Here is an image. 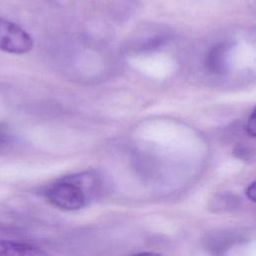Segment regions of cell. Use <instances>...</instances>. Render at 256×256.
Masks as SVG:
<instances>
[{
	"label": "cell",
	"mask_w": 256,
	"mask_h": 256,
	"mask_svg": "<svg viewBox=\"0 0 256 256\" xmlns=\"http://www.w3.org/2000/svg\"><path fill=\"white\" fill-rule=\"evenodd\" d=\"M134 256H161V255L158 253H154V252H142V253L136 254Z\"/></svg>",
	"instance_id": "cell-8"
},
{
	"label": "cell",
	"mask_w": 256,
	"mask_h": 256,
	"mask_svg": "<svg viewBox=\"0 0 256 256\" xmlns=\"http://www.w3.org/2000/svg\"><path fill=\"white\" fill-rule=\"evenodd\" d=\"M33 39L22 27L0 18V50L11 54H25L32 50Z\"/></svg>",
	"instance_id": "cell-2"
},
{
	"label": "cell",
	"mask_w": 256,
	"mask_h": 256,
	"mask_svg": "<svg viewBox=\"0 0 256 256\" xmlns=\"http://www.w3.org/2000/svg\"><path fill=\"white\" fill-rule=\"evenodd\" d=\"M9 229L7 227H5L4 225L0 224V239H6L8 238V234H9Z\"/></svg>",
	"instance_id": "cell-7"
},
{
	"label": "cell",
	"mask_w": 256,
	"mask_h": 256,
	"mask_svg": "<svg viewBox=\"0 0 256 256\" xmlns=\"http://www.w3.org/2000/svg\"><path fill=\"white\" fill-rule=\"evenodd\" d=\"M93 180V175L89 173L65 177L49 186L45 196L49 203L61 210L76 211L88 204L91 192L87 188L94 186L88 187L87 184Z\"/></svg>",
	"instance_id": "cell-1"
},
{
	"label": "cell",
	"mask_w": 256,
	"mask_h": 256,
	"mask_svg": "<svg viewBox=\"0 0 256 256\" xmlns=\"http://www.w3.org/2000/svg\"><path fill=\"white\" fill-rule=\"evenodd\" d=\"M247 196L251 201L255 200V183L253 182L247 189Z\"/></svg>",
	"instance_id": "cell-6"
},
{
	"label": "cell",
	"mask_w": 256,
	"mask_h": 256,
	"mask_svg": "<svg viewBox=\"0 0 256 256\" xmlns=\"http://www.w3.org/2000/svg\"><path fill=\"white\" fill-rule=\"evenodd\" d=\"M230 51V45L218 44L208 54L206 59L207 69L214 74H224L228 67V54Z\"/></svg>",
	"instance_id": "cell-4"
},
{
	"label": "cell",
	"mask_w": 256,
	"mask_h": 256,
	"mask_svg": "<svg viewBox=\"0 0 256 256\" xmlns=\"http://www.w3.org/2000/svg\"><path fill=\"white\" fill-rule=\"evenodd\" d=\"M0 256H51L46 251L30 244L10 240L0 241Z\"/></svg>",
	"instance_id": "cell-3"
},
{
	"label": "cell",
	"mask_w": 256,
	"mask_h": 256,
	"mask_svg": "<svg viewBox=\"0 0 256 256\" xmlns=\"http://www.w3.org/2000/svg\"><path fill=\"white\" fill-rule=\"evenodd\" d=\"M245 131L247 134H249L251 137H255V112L253 111L248 118V121L245 125Z\"/></svg>",
	"instance_id": "cell-5"
}]
</instances>
